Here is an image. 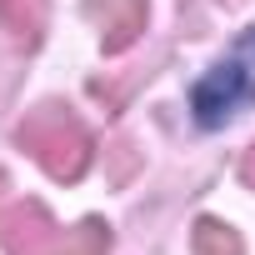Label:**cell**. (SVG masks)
<instances>
[{
	"mask_svg": "<svg viewBox=\"0 0 255 255\" xmlns=\"http://www.w3.org/2000/svg\"><path fill=\"white\" fill-rule=\"evenodd\" d=\"M0 240L10 255H105L110 230L100 220H80L75 230H60L40 200H10L0 210Z\"/></svg>",
	"mask_w": 255,
	"mask_h": 255,
	"instance_id": "obj_1",
	"label": "cell"
},
{
	"mask_svg": "<svg viewBox=\"0 0 255 255\" xmlns=\"http://www.w3.org/2000/svg\"><path fill=\"white\" fill-rule=\"evenodd\" d=\"M190 250L195 255H245L240 250V235L225 225V220H195V240H190Z\"/></svg>",
	"mask_w": 255,
	"mask_h": 255,
	"instance_id": "obj_6",
	"label": "cell"
},
{
	"mask_svg": "<svg viewBox=\"0 0 255 255\" xmlns=\"http://www.w3.org/2000/svg\"><path fill=\"white\" fill-rule=\"evenodd\" d=\"M0 210H5V175H0Z\"/></svg>",
	"mask_w": 255,
	"mask_h": 255,
	"instance_id": "obj_8",
	"label": "cell"
},
{
	"mask_svg": "<svg viewBox=\"0 0 255 255\" xmlns=\"http://www.w3.org/2000/svg\"><path fill=\"white\" fill-rule=\"evenodd\" d=\"M245 95H250V90H245L240 65H215V70L195 85V110H200V120H205V125H220V120H225Z\"/></svg>",
	"mask_w": 255,
	"mask_h": 255,
	"instance_id": "obj_4",
	"label": "cell"
},
{
	"mask_svg": "<svg viewBox=\"0 0 255 255\" xmlns=\"http://www.w3.org/2000/svg\"><path fill=\"white\" fill-rule=\"evenodd\" d=\"M15 140H20V150H30L40 160V170L50 180H80L90 165V130L65 105H35L20 120Z\"/></svg>",
	"mask_w": 255,
	"mask_h": 255,
	"instance_id": "obj_2",
	"label": "cell"
},
{
	"mask_svg": "<svg viewBox=\"0 0 255 255\" xmlns=\"http://www.w3.org/2000/svg\"><path fill=\"white\" fill-rule=\"evenodd\" d=\"M240 175H245V185H250V190H255V145H250V150H245V165H240Z\"/></svg>",
	"mask_w": 255,
	"mask_h": 255,
	"instance_id": "obj_7",
	"label": "cell"
},
{
	"mask_svg": "<svg viewBox=\"0 0 255 255\" xmlns=\"http://www.w3.org/2000/svg\"><path fill=\"white\" fill-rule=\"evenodd\" d=\"M0 30L15 45H40L45 35V0H0Z\"/></svg>",
	"mask_w": 255,
	"mask_h": 255,
	"instance_id": "obj_5",
	"label": "cell"
},
{
	"mask_svg": "<svg viewBox=\"0 0 255 255\" xmlns=\"http://www.w3.org/2000/svg\"><path fill=\"white\" fill-rule=\"evenodd\" d=\"M145 10H150V0H90V15L100 25V45L105 55H120V50H130L145 30Z\"/></svg>",
	"mask_w": 255,
	"mask_h": 255,
	"instance_id": "obj_3",
	"label": "cell"
}]
</instances>
